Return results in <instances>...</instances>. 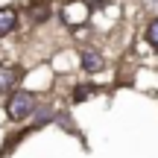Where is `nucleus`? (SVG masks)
Returning <instances> with one entry per match:
<instances>
[{
    "instance_id": "1",
    "label": "nucleus",
    "mask_w": 158,
    "mask_h": 158,
    "mask_svg": "<svg viewBox=\"0 0 158 158\" xmlns=\"http://www.w3.org/2000/svg\"><path fill=\"white\" fill-rule=\"evenodd\" d=\"M35 106H38V102H35V97L29 94V91H15L12 100L6 102V111H9L12 120H23L27 114L35 111Z\"/></svg>"
},
{
    "instance_id": "2",
    "label": "nucleus",
    "mask_w": 158,
    "mask_h": 158,
    "mask_svg": "<svg viewBox=\"0 0 158 158\" xmlns=\"http://www.w3.org/2000/svg\"><path fill=\"white\" fill-rule=\"evenodd\" d=\"M85 18H88V3H85V0H73V3H68V6H64V12H62V21L70 23V27L82 23Z\"/></svg>"
},
{
    "instance_id": "3",
    "label": "nucleus",
    "mask_w": 158,
    "mask_h": 158,
    "mask_svg": "<svg viewBox=\"0 0 158 158\" xmlns=\"http://www.w3.org/2000/svg\"><path fill=\"white\" fill-rule=\"evenodd\" d=\"M18 27V9L15 6H3L0 9V35H9Z\"/></svg>"
},
{
    "instance_id": "4",
    "label": "nucleus",
    "mask_w": 158,
    "mask_h": 158,
    "mask_svg": "<svg viewBox=\"0 0 158 158\" xmlns=\"http://www.w3.org/2000/svg\"><path fill=\"white\" fill-rule=\"evenodd\" d=\"M82 68L88 70V73H100V70L106 68V62H102V56L97 50H82Z\"/></svg>"
},
{
    "instance_id": "5",
    "label": "nucleus",
    "mask_w": 158,
    "mask_h": 158,
    "mask_svg": "<svg viewBox=\"0 0 158 158\" xmlns=\"http://www.w3.org/2000/svg\"><path fill=\"white\" fill-rule=\"evenodd\" d=\"M15 82H18V68H12V64H0V94L12 91Z\"/></svg>"
},
{
    "instance_id": "6",
    "label": "nucleus",
    "mask_w": 158,
    "mask_h": 158,
    "mask_svg": "<svg viewBox=\"0 0 158 158\" xmlns=\"http://www.w3.org/2000/svg\"><path fill=\"white\" fill-rule=\"evenodd\" d=\"M32 18H35V21H47V18H50L47 0H35V3H32Z\"/></svg>"
},
{
    "instance_id": "7",
    "label": "nucleus",
    "mask_w": 158,
    "mask_h": 158,
    "mask_svg": "<svg viewBox=\"0 0 158 158\" xmlns=\"http://www.w3.org/2000/svg\"><path fill=\"white\" fill-rule=\"evenodd\" d=\"M147 35H149V41H152V44L158 47V18H155L152 23H149V29H147Z\"/></svg>"
},
{
    "instance_id": "8",
    "label": "nucleus",
    "mask_w": 158,
    "mask_h": 158,
    "mask_svg": "<svg viewBox=\"0 0 158 158\" xmlns=\"http://www.w3.org/2000/svg\"><path fill=\"white\" fill-rule=\"evenodd\" d=\"M143 3H147L149 12H158V0H143Z\"/></svg>"
}]
</instances>
